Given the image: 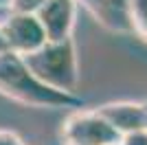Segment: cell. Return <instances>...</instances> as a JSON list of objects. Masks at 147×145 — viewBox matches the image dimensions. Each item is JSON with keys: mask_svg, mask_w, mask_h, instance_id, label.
<instances>
[{"mask_svg": "<svg viewBox=\"0 0 147 145\" xmlns=\"http://www.w3.org/2000/svg\"><path fill=\"white\" fill-rule=\"evenodd\" d=\"M22 60L42 84L61 92L77 95L79 62H77V46L73 37L59 40V42H46L40 51Z\"/></svg>", "mask_w": 147, "mask_h": 145, "instance_id": "cell-2", "label": "cell"}, {"mask_svg": "<svg viewBox=\"0 0 147 145\" xmlns=\"http://www.w3.org/2000/svg\"><path fill=\"white\" fill-rule=\"evenodd\" d=\"M86 11L112 33H132L129 20V0H77Z\"/></svg>", "mask_w": 147, "mask_h": 145, "instance_id": "cell-7", "label": "cell"}, {"mask_svg": "<svg viewBox=\"0 0 147 145\" xmlns=\"http://www.w3.org/2000/svg\"><path fill=\"white\" fill-rule=\"evenodd\" d=\"M77 9H79L77 0H46L44 2V7L35 16L42 24L49 42H59V40L73 37Z\"/></svg>", "mask_w": 147, "mask_h": 145, "instance_id": "cell-5", "label": "cell"}, {"mask_svg": "<svg viewBox=\"0 0 147 145\" xmlns=\"http://www.w3.org/2000/svg\"><path fill=\"white\" fill-rule=\"evenodd\" d=\"M145 130H147V127H145Z\"/></svg>", "mask_w": 147, "mask_h": 145, "instance_id": "cell-14", "label": "cell"}, {"mask_svg": "<svg viewBox=\"0 0 147 145\" xmlns=\"http://www.w3.org/2000/svg\"><path fill=\"white\" fill-rule=\"evenodd\" d=\"M117 145H147V130H136L129 134H121Z\"/></svg>", "mask_w": 147, "mask_h": 145, "instance_id": "cell-10", "label": "cell"}, {"mask_svg": "<svg viewBox=\"0 0 147 145\" xmlns=\"http://www.w3.org/2000/svg\"><path fill=\"white\" fill-rule=\"evenodd\" d=\"M46 0H9L11 13H37Z\"/></svg>", "mask_w": 147, "mask_h": 145, "instance_id": "cell-9", "label": "cell"}, {"mask_svg": "<svg viewBox=\"0 0 147 145\" xmlns=\"http://www.w3.org/2000/svg\"><path fill=\"white\" fill-rule=\"evenodd\" d=\"M5 53H9V44H7V37L2 33V29H0V55H5Z\"/></svg>", "mask_w": 147, "mask_h": 145, "instance_id": "cell-12", "label": "cell"}, {"mask_svg": "<svg viewBox=\"0 0 147 145\" xmlns=\"http://www.w3.org/2000/svg\"><path fill=\"white\" fill-rule=\"evenodd\" d=\"M0 145H24V141L11 130H0Z\"/></svg>", "mask_w": 147, "mask_h": 145, "instance_id": "cell-11", "label": "cell"}, {"mask_svg": "<svg viewBox=\"0 0 147 145\" xmlns=\"http://www.w3.org/2000/svg\"><path fill=\"white\" fill-rule=\"evenodd\" d=\"M94 110L117 130L119 136L147 127V110L138 101H110Z\"/></svg>", "mask_w": 147, "mask_h": 145, "instance_id": "cell-6", "label": "cell"}, {"mask_svg": "<svg viewBox=\"0 0 147 145\" xmlns=\"http://www.w3.org/2000/svg\"><path fill=\"white\" fill-rule=\"evenodd\" d=\"M0 29H2V33L7 37L9 53H16L20 57L33 55L35 51H40L49 42L35 13H11L9 11L0 20Z\"/></svg>", "mask_w": 147, "mask_h": 145, "instance_id": "cell-4", "label": "cell"}, {"mask_svg": "<svg viewBox=\"0 0 147 145\" xmlns=\"http://www.w3.org/2000/svg\"><path fill=\"white\" fill-rule=\"evenodd\" d=\"M64 145H117L119 132L97 110H75L61 123Z\"/></svg>", "mask_w": 147, "mask_h": 145, "instance_id": "cell-3", "label": "cell"}, {"mask_svg": "<svg viewBox=\"0 0 147 145\" xmlns=\"http://www.w3.org/2000/svg\"><path fill=\"white\" fill-rule=\"evenodd\" d=\"M0 95L31 108H75L81 110L86 101L79 95L55 90L42 84L29 70L24 60L16 53L0 55Z\"/></svg>", "mask_w": 147, "mask_h": 145, "instance_id": "cell-1", "label": "cell"}, {"mask_svg": "<svg viewBox=\"0 0 147 145\" xmlns=\"http://www.w3.org/2000/svg\"><path fill=\"white\" fill-rule=\"evenodd\" d=\"M129 20L132 33L147 44V0H129Z\"/></svg>", "mask_w": 147, "mask_h": 145, "instance_id": "cell-8", "label": "cell"}, {"mask_svg": "<svg viewBox=\"0 0 147 145\" xmlns=\"http://www.w3.org/2000/svg\"><path fill=\"white\" fill-rule=\"evenodd\" d=\"M143 106H145V110H147V99H145V101H143Z\"/></svg>", "mask_w": 147, "mask_h": 145, "instance_id": "cell-13", "label": "cell"}]
</instances>
